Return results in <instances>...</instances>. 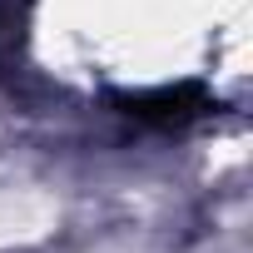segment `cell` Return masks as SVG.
Returning <instances> with one entry per match:
<instances>
[{"instance_id":"obj_1","label":"cell","mask_w":253,"mask_h":253,"mask_svg":"<svg viewBox=\"0 0 253 253\" xmlns=\"http://www.w3.org/2000/svg\"><path fill=\"white\" fill-rule=\"evenodd\" d=\"M119 114H129L149 129H189V124L209 119V109H218V99L199 84V80H179V84H159V89H134V94H114Z\"/></svg>"}]
</instances>
